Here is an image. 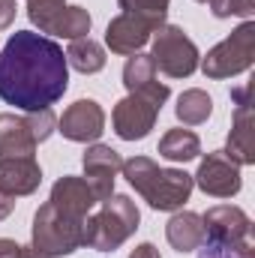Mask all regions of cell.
<instances>
[{
	"label": "cell",
	"mask_w": 255,
	"mask_h": 258,
	"mask_svg": "<svg viewBox=\"0 0 255 258\" xmlns=\"http://www.w3.org/2000/svg\"><path fill=\"white\" fill-rule=\"evenodd\" d=\"M66 87L63 48L33 30H15L0 51V99L21 111H42L63 99Z\"/></svg>",
	"instance_id": "obj_1"
},
{
	"label": "cell",
	"mask_w": 255,
	"mask_h": 258,
	"mask_svg": "<svg viewBox=\"0 0 255 258\" xmlns=\"http://www.w3.org/2000/svg\"><path fill=\"white\" fill-rule=\"evenodd\" d=\"M120 171L153 210H168V213L180 210L195 186L192 174L180 168H159L150 156H132L123 162Z\"/></svg>",
	"instance_id": "obj_2"
},
{
	"label": "cell",
	"mask_w": 255,
	"mask_h": 258,
	"mask_svg": "<svg viewBox=\"0 0 255 258\" xmlns=\"http://www.w3.org/2000/svg\"><path fill=\"white\" fill-rule=\"evenodd\" d=\"M138 222L141 213L129 195H108L105 201H99V210H90L84 216V246L114 252L135 234Z\"/></svg>",
	"instance_id": "obj_3"
},
{
	"label": "cell",
	"mask_w": 255,
	"mask_h": 258,
	"mask_svg": "<svg viewBox=\"0 0 255 258\" xmlns=\"http://www.w3.org/2000/svg\"><path fill=\"white\" fill-rule=\"evenodd\" d=\"M33 249L42 255L57 258L72 255L84 246V219H75L63 210H57L51 201H45L33 216Z\"/></svg>",
	"instance_id": "obj_4"
},
{
	"label": "cell",
	"mask_w": 255,
	"mask_h": 258,
	"mask_svg": "<svg viewBox=\"0 0 255 258\" xmlns=\"http://www.w3.org/2000/svg\"><path fill=\"white\" fill-rule=\"evenodd\" d=\"M201 222H204V243L231 249V252H243V255H255L252 219L240 207H234V204L210 207L201 216Z\"/></svg>",
	"instance_id": "obj_5"
},
{
	"label": "cell",
	"mask_w": 255,
	"mask_h": 258,
	"mask_svg": "<svg viewBox=\"0 0 255 258\" xmlns=\"http://www.w3.org/2000/svg\"><path fill=\"white\" fill-rule=\"evenodd\" d=\"M150 42H153L150 60L168 78H189L192 72L198 69V63H201V54H198L195 42L177 24H162L150 36Z\"/></svg>",
	"instance_id": "obj_6"
},
{
	"label": "cell",
	"mask_w": 255,
	"mask_h": 258,
	"mask_svg": "<svg viewBox=\"0 0 255 258\" xmlns=\"http://www.w3.org/2000/svg\"><path fill=\"white\" fill-rule=\"evenodd\" d=\"M255 63V21H243L237 30H231L228 39L213 45L207 57L201 60V69L207 78H231L240 75Z\"/></svg>",
	"instance_id": "obj_7"
},
{
	"label": "cell",
	"mask_w": 255,
	"mask_h": 258,
	"mask_svg": "<svg viewBox=\"0 0 255 258\" xmlns=\"http://www.w3.org/2000/svg\"><path fill=\"white\" fill-rule=\"evenodd\" d=\"M27 18L39 27V33L81 39L90 33V12L84 6H66V0H27Z\"/></svg>",
	"instance_id": "obj_8"
},
{
	"label": "cell",
	"mask_w": 255,
	"mask_h": 258,
	"mask_svg": "<svg viewBox=\"0 0 255 258\" xmlns=\"http://www.w3.org/2000/svg\"><path fill=\"white\" fill-rule=\"evenodd\" d=\"M159 108H162V102H156L153 96L129 93V96H123V99L114 105V114H111L114 132H117L123 141H141V138H147L150 129L156 126Z\"/></svg>",
	"instance_id": "obj_9"
},
{
	"label": "cell",
	"mask_w": 255,
	"mask_h": 258,
	"mask_svg": "<svg viewBox=\"0 0 255 258\" xmlns=\"http://www.w3.org/2000/svg\"><path fill=\"white\" fill-rule=\"evenodd\" d=\"M234 99V120L225 156H231L237 165H252L255 162V111H252V84L240 87L231 93Z\"/></svg>",
	"instance_id": "obj_10"
},
{
	"label": "cell",
	"mask_w": 255,
	"mask_h": 258,
	"mask_svg": "<svg viewBox=\"0 0 255 258\" xmlns=\"http://www.w3.org/2000/svg\"><path fill=\"white\" fill-rule=\"evenodd\" d=\"M192 183H198V189L204 195H213V198H231V195L240 192L243 180H240V165L225 156V150H213L201 159Z\"/></svg>",
	"instance_id": "obj_11"
},
{
	"label": "cell",
	"mask_w": 255,
	"mask_h": 258,
	"mask_svg": "<svg viewBox=\"0 0 255 258\" xmlns=\"http://www.w3.org/2000/svg\"><path fill=\"white\" fill-rule=\"evenodd\" d=\"M162 24L153 21V18H144V15H132V12H120L117 18L108 21V30H105V45L114 51V54H123V57H132L138 54L150 36L159 30Z\"/></svg>",
	"instance_id": "obj_12"
},
{
	"label": "cell",
	"mask_w": 255,
	"mask_h": 258,
	"mask_svg": "<svg viewBox=\"0 0 255 258\" xmlns=\"http://www.w3.org/2000/svg\"><path fill=\"white\" fill-rule=\"evenodd\" d=\"M57 129L69 141L90 144L105 132V111L96 99H78L63 111V117L57 120Z\"/></svg>",
	"instance_id": "obj_13"
},
{
	"label": "cell",
	"mask_w": 255,
	"mask_h": 258,
	"mask_svg": "<svg viewBox=\"0 0 255 258\" xmlns=\"http://www.w3.org/2000/svg\"><path fill=\"white\" fill-rule=\"evenodd\" d=\"M81 162H84V177L90 180V186H93V192H96L99 201H105L108 195H114V177L123 168V159H120V153L114 147L93 144V147L84 150Z\"/></svg>",
	"instance_id": "obj_14"
},
{
	"label": "cell",
	"mask_w": 255,
	"mask_h": 258,
	"mask_svg": "<svg viewBox=\"0 0 255 258\" xmlns=\"http://www.w3.org/2000/svg\"><path fill=\"white\" fill-rule=\"evenodd\" d=\"M42 183V168L33 156H3L0 159V192L21 198L33 195Z\"/></svg>",
	"instance_id": "obj_15"
},
{
	"label": "cell",
	"mask_w": 255,
	"mask_h": 258,
	"mask_svg": "<svg viewBox=\"0 0 255 258\" xmlns=\"http://www.w3.org/2000/svg\"><path fill=\"white\" fill-rule=\"evenodd\" d=\"M48 201H51L57 210L75 216V219H84V216L99 204V198L93 192L90 180H87V177H72V174L60 177V180L51 186V198H48Z\"/></svg>",
	"instance_id": "obj_16"
},
{
	"label": "cell",
	"mask_w": 255,
	"mask_h": 258,
	"mask_svg": "<svg viewBox=\"0 0 255 258\" xmlns=\"http://www.w3.org/2000/svg\"><path fill=\"white\" fill-rule=\"evenodd\" d=\"M123 84H126L129 93H144V96H153L156 102H165L168 99V84L156 81V66L150 60V54H132L123 66Z\"/></svg>",
	"instance_id": "obj_17"
},
{
	"label": "cell",
	"mask_w": 255,
	"mask_h": 258,
	"mask_svg": "<svg viewBox=\"0 0 255 258\" xmlns=\"http://www.w3.org/2000/svg\"><path fill=\"white\" fill-rule=\"evenodd\" d=\"M165 237L177 252H195L204 243V222L192 210H174V216L165 225Z\"/></svg>",
	"instance_id": "obj_18"
},
{
	"label": "cell",
	"mask_w": 255,
	"mask_h": 258,
	"mask_svg": "<svg viewBox=\"0 0 255 258\" xmlns=\"http://www.w3.org/2000/svg\"><path fill=\"white\" fill-rule=\"evenodd\" d=\"M36 138L24 117L0 114V159L3 156H33Z\"/></svg>",
	"instance_id": "obj_19"
},
{
	"label": "cell",
	"mask_w": 255,
	"mask_h": 258,
	"mask_svg": "<svg viewBox=\"0 0 255 258\" xmlns=\"http://www.w3.org/2000/svg\"><path fill=\"white\" fill-rule=\"evenodd\" d=\"M63 54H66V63L72 69H78L81 75H93V72H99L105 66V48L96 39H90V36L72 39Z\"/></svg>",
	"instance_id": "obj_20"
},
{
	"label": "cell",
	"mask_w": 255,
	"mask_h": 258,
	"mask_svg": "<svg viewBox=\"0 0 255 258\" xmlns=\"http://www.w3.org/2000/svg\"><path fill=\"white\" fill-rule=\"evenodd\" d=\"M201 153V141L189 129H168L159 141V156L168 162H192Z\"/></svg>",
	"instance_id": "obj_21"
},
{
	"label": "cell",
	"mask_w": 255,
	"mask_h": 258,
	"mask_svg": "<svg viewBox=\"0 0 255 258\" xmlns=\"http://www.w3.org/2000/svg\"><path fill=\"white\" fill-rule=\"evenodd\" d=\"M210 111H213V99H210L204 90H198V87L183 90L180 99H177V108H174L177 120L186 123V126H198V123H204V120L210 117Z\"/></svg>",
	"instance_id": "obj_22"
},
{
	"label": "cell",
	"mask_w": 255,
	"mask_h": 258,
	"mask_svg": "<svg viewBox=\"0 0 255 258\" xmlns=\"http://www.w3.org/2000/svg\"><path fill=\"white\" fill-rule=\"evenodd\" d=\"M168 3H171V0H117V6H120L123 12L144 15V18H153V21H159V24H165Z\"/></svg>",
	"instance_id": "obj_23"
},
{
	"label": "cell",
	"mask_w": 255,
	"mask_h": 258,
	"mask_svg": "<svg viewBox=\"0 0 255 258\" xmlns=\"http://www.w3.org/2000/svg\"><path fill=\"white\" fill-rule=\"evenodd\" d=\"M27 126L33 132V138H36V144L39 141H45V138H51V132L57 129V117H54V111L51 108H42V111H27Z\"/></svg>",
	"instance_id": "obj_24"
},
{
	"label": "cell",
	"mask_w": 255,
	"mask_h": 258,
	"mask_svg": "<svg viewBox=\"0 0 255 258\" xmlns=\"http://www.w3.org/2000/svg\"><path fill=\"white\" fill-rule=\"evenodd\" d=\"M210 12L216 18H228V15H237V18H252L255 12V0H216L210 3Z\"/></svg>",
	"instance_id": "obj_25"
},
{
	"label": "cell",
	"mask_w": 255,
	"mask_h": 258,
	"mask_svg": "<svg viewBox=\"0 0 255 258\" xmlns=\"http://www.w3.org/2000/svg\"><path fill=\"white\" fill-rule=\"evenodd\" d=\"M198 258H255V255H243V252H231V249H219V246L201 243L198 246Z\"/></svg>",
	"instance_id": "obj_26"
},
{
	"label": "cell",
	"mask_w": 255,
	"mask_h": 258,
	"mask_svg": "<svg viewBox=\"0 0 255 258\" xmlns=\"http://www.w3.org/2000/svg\"><path fill=\"white\" fill-rule=\"evenodd\" d=\"M15 0H0V30H6L15 21Z\"/></svg>",
	"instance_id": "obj_27"
},
{
	"label": "cell",
	"mask_w": 255,
	"mask_h": 258,
	"mask_svg": "<svg viewBox=\"0 0 255 258\" xmlns=\"http://www.w3.org/2000/svg\"><path fill=\"white\" fill-rule=\"evenodd\" d=\"M129 258H159V249H156L153 243H138V246L129 252Z\"/></svg>",
	"instance_id": "obj_28"
},
{
	"label": "cell",
	"mask_w": 255,
	"mask_h": 258,
	"mask_svg": "<svg viewBox=\"0 0 255 258\" xmlns=\"http://www.w3.org/2000/svg\"><path fill=\"white\" fill-rule=\"evenodd\" d=\"M12 210H15V198H12V195H6V192H0V222H3Z\"/></svg>",
	"instance_id": "obj_29"
},
{
	"label": "cell",
	"mask_w": 255,
	"mask_h": 258,
	"mask_svg": "<svg viewBox=\"0 0 255 258\" xmlns=\"http://www.w3.org/2000/svg\"><path fill=\"white\" fill-rule=\"evenodd\" d=\"M15 255H18V243L0 237V258H15Z\"/></svg>",
	"instance_id": "obj_30"
},
{
	"label": "cell",
	"mask_w": 255,
	"mask_h": 258,
	"mask_svg": "<svg viewBox=\"0 0 255 258\" xmlns=\"http://www.w3.org/2000/svg\"><path fill=\"white\" fill-rule=\"evenodd\" d=\"M15 258H48V255H42V252L33 249V246H18V255Z\"/></svg>",
	"instance_id": "obj_31"
},
{
	"label": "cell",
	"mask_w": 255,
	"mask_h": 258,
	"mask_svg": "<svg viewBox=\"0 0 255 258\" xmlns=\"http://www.w3.org/2000/svg\"><path fill=\"white\" fill-rule=\"evenodd\" d=\"M198 3H207V6H210V3H216V0H198Z\"/></svg>",
	"instance_id": "obj_32"
}]
</instances>
